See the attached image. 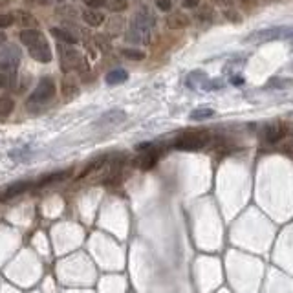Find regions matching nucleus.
<instances>
[{
	"label": "nucleus",
	"mask_w": 293,
	"mask_h": 293,
	"mask_svg": "<svg viewBox=\"0 0 293 293\" xmlns=\"http://www.w3.org/2000/svg\"><path fill=\"white\" fill-rule=\"evenodd\" d=\"M154 24H156L154 13H151V9L149 8L141 6V8L136 11V15L132 17V20H130L127 41L134 42V44H146Z\"/></svg>",
	"instance_id": "obj_1"
},
{
	"label": "nucleus",
	"mask_w": 293,
	"mask_h": 293,
	"mask_svg": "<svg viewBox=\"0 0 293 293\" xmlns=\"http://www.w3.org/2000/svg\"><path fill=\"white\" fill-rule=\"evenodd\" d=\"M20 41H22V44L27 48L32 59L39 61V63H50L51 57H53L50 44H48L44 35H42L37 27L22 30V32H20Z\"/></svg>",
	"instance_id": "obj_2"
},
{
	"label": "nucleus",
	"mask_w": 293,
	"mask_h": 293,
	"mask_svg": "<svg viewBox=\"0 0 293 293\" xmlns=\"http://www.w3.org/2000/svg\"><path fill=\"white\" fill-rule=\"evenodd\" d=\"M55 94H57V86H55L53 79H50V77L41 79V82L37 84V88L33 90V94L30 96V99H27V108H33V106H41V105H46V103H50V101L55 97Z\"/></svg>",
	"instance_id": "obj_3"
},
{
	"label": "nucleus",
	"mask_w": 293,
	"mask_h": 293,
	"mask_svg": "<svg viewBox=\"0 0 293 293\" xmlns=\"http://www.w3.org/2000/svg\"><path fill=\"white\" fill-rule=\"evenodd\" d=\"M18 63H20V50L15 44H8L0 50V72L6 77H13Z\"/></svg>",
	"instance_id": "obj_4"
},
{
	"label": "nucleus",
	"mask_w": 293,
	"mask_h": 293,
	"mask_svg": "<svg viewBox=\"0 0 293 293\" xmlns=\"http://www.w3.org/2000/svg\"><path fill=\"white\" fill-rule=\"evenodd\" d=\"M209 143V134L194 130V132H185L176 139V149L180 151H200Z\"/></svg>",
	"instance_id": "obj_5"
},
{
	"label": "nucleus",
	"mask_w": 293,
	"mask_h": 293,
	"mask_svg": "<svg viewBox=\"0 0 293 293\" xmlns=\"http://www.w3.org/2000/svg\"><path fill=\"white\" fill-rule=\"evenodd\" d=\"M59 51H61V68H63L64 73H68L70 70L77 68L79 64L82 63L81 53H79L75 48L59 44Z\"/></svg>",
	"instance_id": "obj_6"
},
{
	"label": "nucleus",
	"mask_w": 293,
	"mask_h": 293,
	"mask_svg": "<svg viewBox=\"0 0 293 293\" xmlns=\"http://www.w3.org/2000/svg\"><path fill=\"white\" fill-rule=\"evenodd\" d=\"M125 119H127V114L123 110H108L97 119L96 127H115V125L123 123Z\"/></svg>",
	"instance_id": "obj_7"
},
{
	"label": "nucleus",
	"mask_w": 293,
	"mask_h": 293,
	"mask_svg": "<svg viewBox=\"0 0 293 293\" xmlns=\"http://www.w3.org/2000/svg\"><path fill=\"white\" fill-rule=\"evenodd\" d=\"M286 134H288V127H286V125H282V123H271V125H268V127H266L264 139L270 143V145H273V143L280 141V139H282Z\"/></svg>",
	"instance_id": "obj_8"
},
{
	"label": "nucleus",
	"mask_w": 293,
	"mask_h": 293,
	"mask_svg": "<svg viewBox=\"0 0 293 293\" xmlns=\"http://www.w3.org/2000/svg\"><path fill=\"white\" fill-rule=\"evenodd\" d=\"M165 24H167L169 30H185V27L191 26V18L182 11H174V13H169Z\"/></svg>",
	"instance_id": "obj_9"
},
{
	"label": "nucleus",
	"mask_w": 293,
	"mask_h": 293,
	"mask_svg": "<svg viewBox=\"0 0 293 293\" xmlns=\"http://www.w3.org/2000/svg\"><path fill=\"white\" fill-rule=\"evenodd\" d=\"M82 20H84V24H88L90 27H99L103 26V22H105V15L101 13V11H97V9H84L82 11Z\"/></svg>",
	"instance_id": "obj_10"
},
{
	"label": "nucleus",
	"mask_w": 293,
	"mask_h": 293,
	"mask_svg": "<svg viewBox=\"0 0 293 293\" xmlns=\"http://www.w3.org/2000/svg\"><path fill=\"white\" fill-rule=\"evenodd\" d=\"M15 18V22L18 24V26H22L24 30H27V27H37V18L33 17L30 11H24V9H17L15 13H11Z\"/></svg>",
	"instance_id": "obj_11"
},
{
	"label": "nucleus",
	"mask_w": 293,
	"mask_h": 293,
	"mask_svg": "<svg viewBox=\"0 0 293 293\" xmlns=\"http://www.w3.org/2000/svg\"><path fill=\"white\" fill-rule=\"evenodd\" d=\"M127 79H128L127 70L114 68V70H110V72L106 73L105 81H106V84H108V86H115V84H121V82H125Z\"/></svg>",
	"instance_id": "obj_12"
},
{
	"label": "nucleus",
	"mask_w": 293,
	"mask_h": 293,
	"mask_svg": "<svg viewBox=\"0 0 293 293\" xmlns=\"http://www.w3.org/2000/svg\"><path fill=\"white\" fill-rule=\"evenodd\" d=\"M158 152L156 151H151V149H149V151L145 152V154H141L139 156V158H137V161H136V165L137 167H139V169H143V170H149L151 169V167H154L156 165V161H158Z\"/></svg>",
	"instance_id": "obj_13"
},
{
	"label": "nucleus",
	"mask_w": 293,
	"mask_h": 293,
	"mask_svg": "<svg viewBox=\"0 0 293 293\" xmlns=\"http://www.w3.org/2000/svg\"><path fill=\"white\" fill-rule=\"evenodd\" d=\"M61 94H63L64 99H73V97H77L79 96V86H77V82L73 81V79L66 77L63 81V84H61Z\"/></svg>",
	"instance_id": "obj_14"
},
{
	"label": "nucleus",
	"mask_w": 293,
	"mask_h": 293,
	"mask_svg": "<svg viewBox=\"0 0 293 293\" xmlns=\"http://www.w3.org/2000/svg\"><path fill=\"white\" fill-rule=\"evenodd\" d=\"M50 32L57 41L64 42V44H75V42H77V37L73 35V33H70L68 30H63V27H51Z\"/></svg>",
	"instance_id": "obj_15"
},
{
	"label": "nucleus",
	"mask_w": 293,
	"mask_h": 293,
	"mask_svg": "<svg viewBox=\"0 0 293 293\" xmlns=\"http://www.w3.org/2000/svg\"><path fill=\"white\" fill-rule=\"evenodd\" d=\"M123 18L121 17H112L108 20V24H106V32H108V35L115 37L119 35V33L123 32Z\"/></svg>",
	"instance_id": "obj_16"
},
{
	"label": "nucleus",
	"mask_w": 293,
	"mask_h": 293,
	"mask_svg": "<svg viewBox=\"0 0 293 293\" xmlns=\"http://www.w3.org/2000/svg\"><path fill=\"white\" fill-rule=\"evenodd\" d=\"M213 115H215V110L209 108V106H201V108L192 110L189 118H191L192 121H203V119H209L213 118Z\"/></svg>",
	"instance_id": "obj_17"
},
{
	"label": "nucleus",
	"mask_w": 293,
	"mask_h": 293,
	"mask_svg": "<svg viewBox=\"0 0 293 293\" xmlns=\"http://www.w3.org/2000/svg\"><path fill=\"white\" fill-rule=\"evenodd\" d=\"M72 174V170H63V172H53V174H48L46 178H42L41 182L37 183V185H50V183H55V182H61V180H66Z\"/></svg>",
	"instance_id": "obj_18"
},
{
	"label": "nucleus",
	"mask_w": 293,
	"mask_h": 293,
	"mask_svg": "<svg viewBox=\"0 0 293 293\" xmlns=\"http://www.w3.org/2000/svg\"><path fill=\"white\" fill-rule=\"evenodd\" d=\"M105 8L112 13H121L128 8V0H105Z\"/></svg>",
	"instance_id": "obj_19"
},
{
	"label": "nucleus",
	"mask_w": 293,
	"mask_h": 293,
	"mask_svg": "<svg viewBox=\"0 0 293 293\" xmlns=\"http://www.w3.org/2000/svg\"><path fill=\"white\" fill-rule=\"evenodd\" d=\"M15 108V101L11 97H0V118H8Z\"/></svg>",
	"instance_id": "obj_20"
},
{
	"label": "nucleus",
	"mask_w": 293,
	"mask_h": 293,
	"mask_svg": "<svg viewBox=\"0 0 293 293\" xmlns=\"http://www.w3.org/2000/svg\"><path fill=\"white\" fill-rule=\"evenodd\" d=\"M30 187V183L27 182H18V183H15V185H11V187L6 191V194H4V198H13V196H17V194H20V192H24L26 189Z\"/></svg>",
	"instance_id": "obj_21"
},
{
	"label": "nucleus",
	"mask_w": 293,
	"mask_h": 293,
	"mask_svg": "<svg viewBox=\"0 0 293 293\" xmlns=\"http://www.w3.org/2000/svg\"><path fill=\"white\" fill-rule=\"evenodd\" d=\"M121 55L128 61H143L145 59V51L132 50V48H125V50H121Z\"/></svg>",
	"instance_id": "obj_22"
},
{
	"label": "nucleus",
	"mask_w": 293,
	"mask_h": 293,
	"mask_svg": "<svg viewBox=\"0 0 293 293\" xmlns=\"http://www.w3.org/2000/svg\"><path fill=\"white\" fill-rule=\"evenodd\" d=\"M200 79L207 81V79H206V73L200 72V70H196V72H192L191 75H189V77H187V86H189V88H198V86H200Z\"/></svg>",
	"instance_id": "obj_23"
},
{
	"label": "nucleus",
	"mask_w": 293,
	"mask_h": 293,
	"mask_svg": "<svg viewBox=\"0 0 293 293\" xmlns=\"http://www.w3.org/2000/svg\"><path fill=\"white\" fill-rule=\"evenodd\" d=\"M268 86H270V88H291L293 86V81H291V79L273 77V79H270Z\"/></svg>",
	"instance_id": "obj_24"
},
{
	"label": "nucleus",
	"mask_w": 293,
	"mask_h": 293,
	"mask_svg": "<svg viewBox=\"0 0 293 293\" xmlns=\"http://www.w3.org/2000/svg\"><path fill=\"white\" fill-rule=\"evenodd\" d=\"M105 161H106V158H105V156H103V158H97V160H94L90 165H86V169H84V170H82V172H81V178H82V176H86V174L94 172V170L101 169V167L105 165Z\"/></svg>",
	"instance_id": "obj_25"
},
{
	"label": "nucleus",
	"mask_w": 293,
	"mask_h": 293,
	"mask_svg": "<svg viewBox=\"0 0 293 293\" xmlns=\"http://www.w3.org/2000/svg\"><path fill=\"white\" fill-rule=\"evenodd\" d=\"M15 18L13 15H6V13H0V30H6V27L13 26Z\"/></svg>",
	"instance_id": "obj_26"
},
{
	"label": "nucleus",
	"mask_w": 293,
	"mask_h": 293,
	"mask_svg": "<svg viewBox=\"0 0 293 293\" xmlns=\"http://www.w3.org/2000/svg\"><path fill=\"white\" fill-rule=\"evenodd\" d=\"M211 8H207V6H203V8L200 9L196 13V18L198 20H201V22H209V18H211Z\"/></svg>",
	"instance_id": "obj_27"
},
{
	"label": "nucleus",
	"mask_w": 293,
	"mask_h": 293,
	"mask_svg": "<svg viewBox=\"0 0 293 293\" xmlns=\"http://www.w3.org/2000/svg\"><path fill=\"white\" fill-rule=\"evenodd\" d=\"M156 6H158V9H161V11H170L172 9V2L170 0H154Z\"/></svg>",
	"instance_id": "obj_28"
},
{
	"label": "nucleus",
	"mask_w": 293,
	"mask_h": 293,
	"mask_svg": "<svg viewBox=\"0 0 293 293\" xmlns=\"http://www.w3.org/2000/svg\"><path fill=\"white\" fill-rule=\"evenodd\" d=\"M200 6V0H182L183 9H196Z\"/></svg>",
	"instance_id": "obj_29"
},
{
	"label": "nucleus",
	"mask_w": 293,
	"mask_h": 293,
	"mask_svg": "<svg viewBox=\"0 0 293 293\" xmlns=\"http://www.w3.org/2000/svg\"><path fill=\"white\" fill-rule=\"evenodd\" d=\"M84 6L92 9H97L101 6H105V0H84Z\"/></svg>",
	"instance_id": "obj_30"
},
{
	"label": "nucleus",
	"mask_w": 293,
	"mask_h": 293,
	"mask_svg": "<svg viewBox=\"0 0 293 293\" xmlns=\"http://www.w3.org/2000/svg\"><path fill=\"white\" fill-rule=\"evenodd\" d=\"M225 17H227L229 20H233V22H240V15H237L235 11H231V9H225Z\"/></svg>",
	"instance_id": "obj_31"
},
{
	"label": "nucleus",
	"mask_w": 293,
	"mask_h": 293,
	"mask_svg": "<svg viewBox=\"0 0 293 293\" xmlns=\"http://www.w3.org/2000/svg\"><path fill=\"white\" fill-rule=\"evenodd\" d=\"M240 4H242L244 8H253V6L258 4V0H240Z\"/></svg>",
	"instance_id": "obj_32"
},
{
	"label": "nucleus",
	"mask_w": 293,
	"mask_h": 293,
	"mask_svg": "<svg viewBox=\"0 0 293 293\" xmlns=\"http://www.w3.org/2000/svg\"><path fill=\"white\" fill-rule=\"evenodd\" d=\"M215 2L220 6H225V8H229V6L233 4V0H215Z\"/></svg>",
	"instance_id": "obj_33"
},
{
	"label": "nucleus",
	"mask_w": 293,
	"mask_h": 293,
	"mask_svg": "<svg viewBox=\"0 0 293 293\" xmlns=\"http://www.w3.org/2000/svg\"><path fill=\"white\" fill-rule=\"evenodd\" d=\"M35 2L37 4H50L51 0H35Z\"/></svg>",
	"instance_id": "obj_34"
},
{
	"label": "nucleus",
	"mask_w": 293,
	"mask_h": 293,
	"mask_svg": "<svg viewBox=\"0 0 293 293\" xmlns=\"http://www.w3.org/2000/svg\"><path fill=\"white\" fill-rule=\"evenodd\" d=\"M4 42H6V35H4L2 32H0V44H4Z\"/></svg>",
	"instance_id": "obj_35"
},
{
	"label": "nucleus",
	"mask_w": 293,
	"mask_h": 293,
	"mask_svg": "<svg viewBox=\"0 0 293 293\" xmlns=\"http://www.w3.org/2000/svg\"><path fill=\"white\" fill-rule=\"evenodd\" d=\"M4 79H6V75H4V77H0V86H2V84H4Z\"/></svg>",
	"instance_id": "obj_36"
},
{
	"label": "nucleus",
	"mask_w": 293,
	"mask_h": 293,
	"mask_svg": "<svg viewBox=\"0 0 293 293\" xmlns=\"http://www.w3.org/2000/svg\"><path fill=\"white\" fill-rule=\"evenodd\" d=\"M289 70H293V61H291V64H289Z\"/></svg>",
	"instance_id": "obj_37"
}]
</instances>
